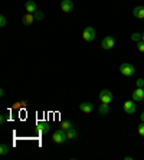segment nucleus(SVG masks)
<instances>
[{"instance_id": "6", "label": "nucleus", "mask_w": 144, "mask_h": 160, "mask_svg": "<svg viewBox=\"0 0 144 160\" xmlns=\"http://www.w3.org/2000/svg\"><path fill=\"white\" fill-rule=\"evenodd\" d=\"M136 110H137V105H136V101L134 100H131V101H126L124 102V112L126 114H134L136 112Z\"/></svg>"}, {"instance_id": "12", "label": "nucleus", "mask_w": 144, "mask_h": 160, "mask_svg": "<svg viewBox=\"0 0 144 160\" xmlns=\"http://www.w3.org/2000/svg\"><path fill=\"white\" fill-rule=\"evenodd\" d=\"M79 110H81L82 112H85V114H89V112L94 110V105L91 104V102H81V104H79Z\"/></svg>"}, {"instance_id": "11", "label": "nucleus", "mask_w": 144, "mask_h": 160, "mask_svg": "<svg viewBox=\"0 0 144 160\" xmlns=\"http://www.w3.org/2000/svg\"><path fill=\"white\" fill-rule=\"evenodd\" d=\"M25 9L27 13H35V12H37V6L36 3H35L33 0H27L25 3Z\"/></svg>"}, {"instance_id": "16", "label": "nucleus", "mask_w": 144, "mask_h": 160, "mask_svg": "<svg viewBox=\"0 0 144 160\" xmlns=\"http://www.w3.org/2000/svg\"><path fill=\"white\" fill-rule=\"evenodd\" d=\"M9 150H10V149H9L7 144H4V143H3V144L0 146V154H2V156H6V154L9 153Z\"/></svg>"}, {"instance_id": "15", "label": "nucleus", "mask_w": 144, "mask_h": 160, "mask_svg": "<svg viewBox=\"0 0 144 160\" xmlns=\"http://www.w3.org/2000/svg\"><path fill=\"white\" fill-rule=\"evenodd\" d=\"M67 136H68V140H75V138L78 137V131L75 130L74 127H72V128L67 130Z\"/></svg>"}, {"instance_id": "21", "label": "nucleus", "mask_w": 144, "mask_h": 160, "mask_svg": "<svg viewBox=\"0 0 144 160\" xmlns=\"http://www.w3.org/2000/svg\"><path fill=\"white\" fill-rule=\"evenodd\" d=\"M6 25H7V19L4 18V16H2V18H0V26L4 28Z\"/></svg>"}, {"instance_id": "14", "label": "nucleus", "mask_w": 144, "mask_h": 160, "mask_svg": "<svg viewBox=\"0 0 144 160\" xmlns=\"http://www.w3.org/2000/svg\"><path fill=\"white\" fill-rule=\"evenodd\" d=\"M98 112H100V116H108V114H110V107H108V104H101L100 108H98Z\"/></svg>"}, {"instance_id": "20", "label": "nucleus", "mask_w": 144, "mask_h": 160, "mask_svg": "<svg viewBox=\"0 0 144 160\" xmlns=\"http://www.w3.org/2000/svg\"><path fill=\"white\" fill-rule=\"evenodd\" d=\"M138 134L144 137V121H141V124L138 126Z\"/></svg>"}, {"instance_id": "19", "label": "nucleus", "mask_w": 144, "mask_h": 160, "mask_svg": "<svg viewBox=\"0 0 144 160\" xmlns=\"http://www.w3.org/2000/svg\"><path fill=\"white\" fill-rule=\"evenodd\" d=\"M33 15H35V19H36V20H43V18H45L43 12H35Z\"/></svg>"}, {"instance_id": "25", "label": "nucleus", "mask_w": 144, "mask_h": 160, "mask_svg": "<svg viewBox=\"0 0 144 160\" xmlns=\"http://www.w3.org/2000/svg\"><path fill=\"white\" fill-rule=\"evenodd\" d=\"M140 118H141V121H144V112H143V114H141V116H140Z\"/></svg>"}, {"instance_id": "23", "label": "nucleus", "mask_w": 144, "mask_h": 160, "mask_svg": "<svg viewBox=\"0 0 144 160\" xmlns=\"http://www.w3.org/2000/svg\"><path fill=\"white\" fill-rule=\"evenodd\" d=\"M137 87H138V88H144V79L143 78L137 79Z\"/></svg>"}, {"instance_id": "27", "label": "nucleus", "mask_w": 144, "mask_h": 160, "mask_svg": "<svg viewBox=\"0 0 144 160\" xmlns=\"http://www.w3.org/2000/svg\"><path fill=\"white\" fill-rule=\"evenodd\" d=\"M143 144H144V143H143Z\"/></svg>"}, {"instance_id": "22", "label": "nucleus", "mask_w": 144, "mask_h": 160, "mask_svg": "<svg viewBox=\"0 0 144 160\" xmlns=\"http://www.w3.org/2000/svg\"><path fill=\"white\" fill-rule=\"evenodd\" d=\"M137 48H138V51H140V52H144V42L143 41L137 42Z\"/></svg>"}, {"instance_id": "7", "label": "nucleus", "mask_w": 144, "mask_h": 160, "mask_svg": "<svg viewBox=\"0 0 144 160\" xmlns=\"http://www.w3.org/2000/svg\"><path fill=\"white\" fill-rule=\"evenodd\" d=\"M61 9L65 13H71V12L74 10V2L72 0H62L61 2Z\"/></svg>"}, {"instance_id": "8", "label": "nucleus", "mask_w": 144, "mask_h": 160, "mask_svg": "<svg viewBox=\"0 0 144 160\" xmlns=\"http://www.w3.org/2000/svg\"><path fill=\"white\" fill-rule=\"evenodd\" d=\"M49 128H51V126H49L48 121H37L36 123V130L41 134H46L49 131Z\"/></svg>"}, {"instance_id": "26", "label": "nucleus", "mask_w": 144, "mask_h": 160, "mask_svg": "<svg viewBox=\"0 0 144 160\" xmlns=\"http://www.w3.org/2000/svg\"><path fill=\"white\" fill-rule=\"evenodd\" d=\"M141 41L144 42V33H141Z\"/></svg>"}, {"instance_id": "5", "label": "nucleus", "mask_w": 144, "mask_h": 160, "mask_svg": "<svg viewBox=\"0 0 144 160\" xmlns=\"http://www.w3.org/2000/svg\"><path fill=\"white\" fill-rule=\"evenodd\" d=\"M115 45V39L112 36H105L102 39V42H101V46H102V49H105V51H110V49L114 48Z\"/></svg>"}, {"instance_id": "13", "label": "nucleus", "mask_w": 144, "mask_h": 160, "mask_svg": "<svg viewBox=\"0 0 144 160\" xmlns=\"http://www.w3.org/2000/svg\"><path fill=\"white\" fill-rule=\"evenodd\" d=\"M133 16L137 19H144V6H136L133 10Z\"/></svg>"}, {"instance_id": "1", "label": "nucleus", "mask_w": 144, "mask_h": 160, "mask_svg": "<svg viewBox=\"0 0 144 160\" xmlns=\"http://www.w3.org/2000/svg\"><path fill=\"white\" fill-rule=\"evenodd\" d=\"M68 140V136H67V131L63 130V128H59V130H56L52 136V142L56 143V144H62Z\"/></svg>"}, {"instance_id": "4", "label": "nucleus", "mask_w": 144, "mask_h": 160, "mask_svg": "<svg viewBox=\"0 0 144 160\" xmlns=\"http://www.w3.org/2000/svg\"><path fill=\"white\" fill-rule=\"evenodd\" d=\"M98 98H100V101L102 104H110L114 97H112V92H111L110 89H102L100 92V95H98Z\"/></svg>"}, {"instance_id": "17", "label": "nucleus", "mask_w": 144, "mask_h": 160, "mask_svg": "<svg viewBox=\"0 0 144 160\" xmlns=\"http://www.w3.org/2000/svg\"><path fill=\"white\" fill-rule=\"evenodd\" d=\"M61 128H63L65 131L69 130V128H72V123H71L69 120H67V121H62V124H61Z\"/></svg>"}, {"instance_id": "3", "label": "nucleus", "mask_w": 144, "mask_h": 160, "mask_svg": "<svg viewBox=\"0 0 144 160\" xmlns=\"http://www.w3.org/2000/svg\"><path fill=\"white\" fill-rule=\"evenodd\" d=\"M95 36H97V33L92 26H87L84 29V32H82V38H84L85 42H92L95 39Z\"/></svg>"}, {"instance_id": "24", "label": "nucleus", "mask_w": 144, "mask_h": 160, "mask_svg": "<svg viewBox=\"0 0 144 160\" xmlns=\"http://www.w3.org/2000/svg\"><path fill=\"white\" fill-rule=\"evenodd\" d=\"M4 121H6V114H3V116L0 117V124H3Z\"/></svg>"}, {"instance_id": "2", "label": "nucleus", "mask_w": 144, "mask_h": 160, "mask_svg": "<svg viewBox=\"0 0 144 160\" xmlns=\"http://www.w3.org/2000/svg\"><path fill=\"white\" fill-rule=\"evenodd\" d=\"M120 72H121L124 77H133L134 72H136V68H134V65H131V63L124 62V63H121V67H120Z\"/></svg>"}, {"instance_id": "18", "label": "nucleus", "mask_w": 144, "mask_h": 160, "mask_svg": "<svg viewBox=\"0 0 144 160\" xmlns=\"http://www.w3.org/2000/svg\"><path fill=\"white\" fill-rule=\"evenodd\" d=\"M131 41H133V42H140L141 41V33H138V32H134V33L131 35Z\"/></svg>"}, {"instance_id": "9", "label": "nucleus", "mask_w": 144, "mask_h": 160, "mask_svg": "<svg viewBox=\"0 0 144 160\" xmlns=\"http://www.w3.org/2000/svg\"><path fill=\"white\" fill-rule=\"evenodd\" d=\"M133 100L136 101V102H138V101H143V100H144V88H138V87H137V88L134 89V92H133Z\"/></svg>"}, {"instance_id": "10", "label": "nucleus", "mask_w": 144, "mask_h": 160, "mask_svg": "<svg viewBox=\"0 0 144 160\" xmlns=\"http://www.w3.org/2000/svg\"><path fill=\"white\" fill-rule=\"evenodd\" d=\"M35 20H36V19H35L33 13H26V15L22 18V23L25 25V26H30V25H32Z\"/></svg>"}]
</instances>
